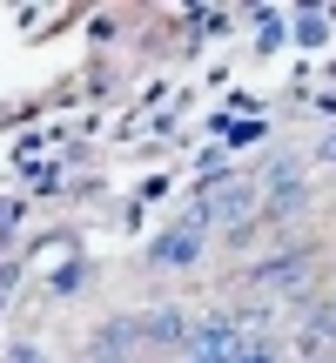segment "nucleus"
<instances>
[{
	"mask_svg": "<svg viewBox=\"0 0 336 363\" xmlns=\"http://www.w3.org/2000/svg\"><path fill=\"white\" fill-rule=\"evenodd\" d=\"M296 269H303V256H276V262L256 269V283H276V276H296Z\"/></svg>",
	"mask_w": 336,
	"mask_h": 363,
	"instance_id": "nucleus-7",
	"label": "nucleus"
},
{
	"mask_svg": "<svg viewBox=\"0 0 336 363\" xmlns=\"http://www.w3.org/2000/svg\"><path fill=\"white\" fill-rule=\"evenodd\" d=\"M289 34H296V48H316V40L330 34V13H323V7H310V13H296V27H289Z\"/></svg>",
	"mask_w": 336,
	"mask_h": 363,
	"instance_id": "nucleus-5",
	"label": "nucleus"
},
{
	"mask_svg": "<svg viewBox=\"0 0 336 363\" xmlns=\"http://www.w3.org/2000/svg\"><path fill=\"white\" fill-rule=\"evenodd\" d=\"M235 363H276V343H269V337H249V343H242V357H235Z\"/></svg>",
	"mask_w": 336,
	"mask_h": 363,
	"instance_id": "nucleus-8",
	"label": "nucleus"
},
{
	"mask_svg": "<svg viewBox=\"0 0 336 363\" xmlns=\"http://www.w3.org/2000/svg\"><path fill=\"white\" fill-rule=\"evenodd\" d=\"M181 330H189V316H181V310H155V316L142 323V337H148V343H181Z\"/></svg>",
	"mask_w": 336,
	"mask_h": 363,
	"instance_id": "nucleus-4",
	"label": "nucleus"
},
{
	"mask_svg": "<svg viewBox=\"0 0 336 363\" xmlns=\"http://www.w3.org/2000/svg\"><path fill=\"white\" fill-rule=\"evenodd\" d=\"M148 262H162V269H189V262H202V229L175 222L168 235H155V242H148Z\"/></svg>",
	"mask_w": 336,
	"mask_h": 363,
	"instance_id": "nucleus-2",
	"label": "nucleus"
},
{
	"mask_svg": "<svg viewBox=\"0 0 336 363\" xmlns=\"http://www.w3.org/2000/svg\"><path fill=\"white\" fill-rule=\"evenodd\" d=\"M242 330H235V316H208V323H195V343H189V363H235L242 357Z\"/></svg>",
	"mask_w": 336,
	"mask_h": 363,
	"instance_id": "nucleus-1",
	"label": "nucleus"
},
{
	"mask_svg": "<svg viewBox=\"0 0 336 363\" xmlns=\"http://www.w3.org/2000/svg\"><path fill=\"white\" fill-rule=\"evenodd\" d=\"M128 343H142V323H108L101 337H94V363H115Z\"/></svg>",
	"mask_w": 336,
	"mask_h": 363,
	"instance_id": "nucleus-3",
	"label": "nucleus"
},
{
	"mask_svg": "<svg viewBox=\"0 0 336 363\" xmlns=\"http://www.w3.org/2000/svg\"><path fill=\"white\" fill-rule=\"evenodd\" d=\"M13 363H47V357H34V350H13Z\"/></svg>",
	"mask_w": 336,
	"mask_h": 363,
	"instance_id": "nucleus-9",
	"label": "nucleus"
},
{
	"mask_svg": "<svg viewBox=\"0 0 336 363\" xmlns=\"http://www.w3.org/2000/svg\"><path fill=\"white\" fill-rule=\"evenodd\" d=\"M81 276H88L81 262H61V269H54V296H74V289H81Z\"/></svg>",
	"mask_w": 336,
	"mask_h": 363,
	"instance_id": "nucleus-6",
	"label": "nucleus"
}]
</instances>
